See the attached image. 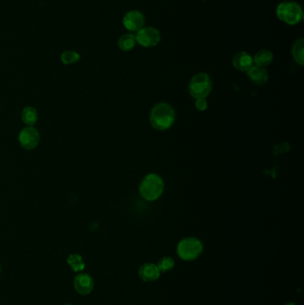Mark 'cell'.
I'll return each mask as SVG.
<instances>
[{"instance_id":"d6986e66","label":"cell","mask_w":304,"mask_h":305,"mask_svg":"<svg viewBox=\"0 0 304 305\" xmlns=\"http://www.w3.org/2000/svg\"><path fill=\"white\" fill-rule=\"evenodd\" d=\"M79 54L74 51H65L61 54V61L65 65H72L79 60Z\"/></svg>"},{"instance_id":"30bf717a","label":"cell","mask_w":304,"mask_h":305,"mask_svg":"<svg viewBox=\"0 0 304 305\" xmlns=\"http://www.w3.org/2000/svg\"><path fill=\"white\" fill-rule=\"evenodd\" d=\"M75 290L80 294H89L94 288L93 279L86 273H80L74 280Z\"/></svg>"},{"instance_id":"9c48e42d","label":"cell","mask_w":304,"mask_h":305,"mask_svg":"<svg viewBox=\"0 0 304 305\" xmlns=\"http://www.w3.org/2000/svg\"><path fill=\"white\" fill-rule=\"evenodd\" d=\"M233 66L240 72H248L254 65V58L245 51H241L233 58Z\"/></svg>"},{"instance_id":"2e32d148","label":"cell","mask_w":304,"mask_h":305,"mask_svg":"<svg viewBox=\"0 0 304 305\" xmlns=\"http://www.w3.org/2000/svg\"><path fill=\"white\" fill-rule=\"evenodd\" d=\"M22 120L26 125H34L38 121V112L36 109L32 106L24 108L22 112Z\"/></svg>"},{"instance_id":"9a60e30c","label":"cell","mask_w":304,"mask_h":305,"mask_svg":"<svg viewBox=\"0 0 304 305\" xmlns=\"http://www.w3.org/2000/svg\"><path fill=\"white\" fill-rule=\"evenodd\" d=\"M303 50L304 40L303 39H299L293 43L292 54H293L294 61L300 65H303L304 64Z\"/></svg>"},{"instance_id":"7c38bea8","label":"cell","mask_w":304,"mask_h":305,"mask_svg":"<svg viewBox=\"0 0 304 305\" xmlns=\"http://www.w3.org/2000/svg\"><path fill=\"white\" fill-rule=\"evenodd\" d=\"M247 75L252 82L256 85H263L268 79V73L266 68L255 65L247 72Z\"/></svg>"},{"instance_id":"e0dca14e","label":"cell","mask_w":304,"mask_h":305,"mask_svg":"<svg viewBox=\"0 0 304 305\" xmlns=\"http://www.w3.org/2000/svg\"><path fill=\"white\" fill-rule=\"evenodd\" d=\"M69 266L72 268L74 271H81L85 268V263L83 261L82 257L79 255H71L67 259Z\"/></svg>"},{"instance_id":"4fadbf2b","label":"cell","mask_w":304,"mask_h":305,"mask_svg":"<svg viewBox=\"0 0 304 305\" xmlns=\"http://www.w3.org/2000/svg\"><path fill=\"white\" fill-rule=\"evenodd\" d=\"M274 56L272 52L268 49H261L258 51L254 58V65L261 66V67H267L271 64L273 61Z\"/></svg>"},{"instance_id":"277c9868","label":"cell","mask_w":304,"mask_h":305,"mask_svg":"<svg viewBox=\"0 0 304 305\" xmlns=\"http://www.w3.org/2000/svg\"><path fill=\"white\" fill-rule=\"evenodd\" d=\"M212 89L211 78L205 72H199L192 77L190 80L189 93L195 99L206 98Z\"/></svg>"},{"instance_id":"ba28073f","label":"cell","mask_w":304,"mask_h":305,"mask_svg":"<svg viewBox=\"0 0 304 305\" xmlns=\"http://www.w3.org/2000/svg\"><path fill=\"white\" fill-rule=\"evenodd\" d=\"M122 23L128 31L139 32L145 25V16L140 11L131 10L126 13Z\"/></svg>"},{"instance_id":"5b68a950","label":"cell","mask_w":304,"mask_h":305,"mask_svg":"<svg viewBox=\"0 0 304 305\" xmlns=\"http://www.w3.org/2000/svg\"><path fill=\"white\" fill-rule=\"evenodd\" d=\"M203 244L197 237H186L179 242L177 252L184 261H193L203 252Z\"/></svg>"},{"instance_id":"7a4b0ae2","label":"cell","mask_w":304,"mask_h":305,"mask_svg":"<svg viewBox=\"0 0 304 305\" xmlns=\"http://www.w3.org/2000/svg\"><path fill=\"white\" fill-rule=\"evenodd\" d=\"M164 181L156 173H149L144 177L140 185V194L147 201L153 202L161 198L164 191Z\"/></svg>"},{"instance_id":"ffe728a7","label":"cell","mask_w":304,"mask_h":305,"mask_svg":"<svg viewBox=\"0 0 304 305\" xmlns=\"http://www.w3.org/2000/svg\"><path fill=\"white\" fill-rule=\"evenodd\" d=\"M195 107L197 108V110L199 112H204L207 110L208 102L206 98H198L196 99L195 103Z\"/></svg>"},{"instance_id":"8fae6325","label":"cell","mask_w":304,"mask_h":305,"mask_svg":"<svg viewBox=\"0 0 304 305\" xmlns=\"http://www.w3.org/2000/svg\"><path fill=\"white\" fill-rule=\"evenodd\" d=\"M160 273L161 272L158 269L157 265H154V263H145L140 267L139 271L140 279L146 282H152L158 280V278L160 276Z\"/></svg>"},{"instance_id":"7402d4cb","label":"cell","mask_w":304,"mask_h":305,"mask_svg":"<svg viewBox=\"0 0 304 305\" xmlns=\"http://www.w3.org/2000/svg\"><path fill=\"white\" fill-rule=\"evenodd\" d=\"M65 305H72V304H65Z\"/></svg>"},{"instance_id":"5bb4252c","label":"cell","mask_w":304,"mask_h":305,"mask_svg":"<svg viewBox=\"0 0 304 305\" xmlns=\"http://www.w3.org/2000/svg\"><path fill=\"white\" fill-rule=\"evenodd\" d=\"M136 44V37L133 34H124L118 40L120 49L124 52L132 50Z\"/></svg>"},{"instance_id":"44dd1931","label":"cell","mask_w":304,"mask_h":305,"mask_svg":"<svg viewBox=\"0 0 304 305\" xmlns=\"http://www.w3.org/2000/svg\"><path fill=\"white\" fill-rule=\"evenodd\" d=\"M286 305H297L295 304V303H293V302H290V303H287V304Z\"/></svg>"},{"instance_id":"8992f818","label":"cell","mask_w":304,"mask_h":305,"mask_svg":"<svg viewBox=\"0 0 304 305\" xmlns=\"http://www.w3.org/2000/svg\"><path fill=\"white\" fill-rule=\"evenodd\" d=\"M136 43L144 47H155L161 40V33L154 27H143L136 34Z\"/></svg>"},{"instance_id":"52a82bcc","label":"cell","mask_w":304,"mask_h":305,"mask_svg":"<svg viewBox=\"0 0 304 305\" xmlns=\"http://www.w3.org/2000/svg\"><path fill=\"white\" fill-rule=\"evenodd\" d=\"M40 133L32 126L22 129L19 134L20 145L27 150H33L36 148L40 143Z\"/></svg>"},{"instance_id":"6da1fadb","label":"cell","mask_w":304,"mask_h":305,"mask_svg":"<svg viewBox=\"0 0 304 305\" xmlns=\"http://www.w3.org/2000/svg\"><path fill=\"white\" fill-rule=\"evenodd\" d=\"M175 120V111L172 105L167 103H158L150 113L151 125L159 131L171 129Z\"/></svg>"},{"instance_id":"ac0fdd59","label":"cell","mask_w":304,"mask_h":305,"mask_svg":"<svg viewBox=\"0 0 304 305\" xmlns=\"http://www.w3.org/2000/svg\"><path fill=\"white\" fill-rule=\"evenodd\" d=\"M157 267L159 270H160V272H168L174 268V261L171 257L165 256L159 261Z\"/></svg>"},{"instance_id":"3957f363","label":"cell","mask_w":304,"mask_h":305,"mask_svg":"<svg viewBox=\"0 0 304 305\" xmlns=\"http://www.w3.org/2000/svg\"><path fill=\"white\" fill-rule=\"evenodd\" d=\"M278 18L290 25H294L300 22L303 16L302 9L299 4L293 1L281 2L277 8Z\"/></svg>"}]
</instances>
